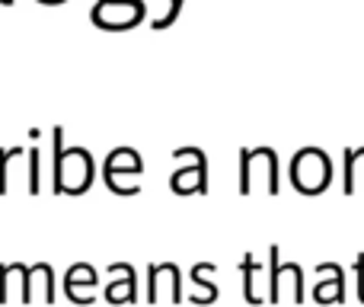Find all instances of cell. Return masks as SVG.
I'll use <instances>...</instances> for the list:
<instances>
[{"label": "cell", "mask_w": 364, "mask_h": 307, "mask_svg": "<svg viewBox=\"0 0 364 307\" xmlns=\"http://www.w3.org/2000/svg\"><path fill=\"white\" fill-rule=\"evenodd\" d=\"M141 16H144L141 0H100L93 6V19L100 26H106V29H128Z\"/></svg>", "instance_id": "2"}, {"label": "cell", "mask_w": 364, "mask_h": 307, "mask_svg": "<svg viewBox=\"0 0 364 307\" xmlns=\"http://www.w3.org/2000/svg\"><path fill=\"white\" fill-rule=\"evenodd\" d=\"M29 189L38 192V151L36 147L29 151Z\"/></svg>", "instance_id": "5"}, {"label": "cell", "mask_w": 364, "mask_h": 307, "mask_svg": "<svg viewBox=\"0 0 364 307\" xmlns=\"http://www.w3.org/2000/svg\"><path fill=\"white\" fill-rule=\"evenodd\" d=\"M55 147H58V167H55V189L58 192H83L93 176V160L87 147H61V128H55Z\"/></svg>", "instance_id": "1"}, {"label": "cell", "mask_w": 364, "mask_h": 307, "mask_svg": "<svg viewBox=\"0 0 364 307\" xmlns=\"http://www.w3.org/2000/svg\"><path fill=\"white\" fill-rule=\"evenodd\" d=\"M83 285H96V272L90 269V266H74V269L68 272V282H64V288H68V298L70 301H80L83 304V298H80V288Z\"/></svg>", "instance_id": "3"}, {"label": "cell", "mask_w": 364, "mask_h": 307, "mask_svg": "<svg viewBox=\"0 0 364 307\" xmlns=\"http://www.w3.org/2000/svg\"><path fill=\"white\" fill-rule=\"evenodd\" d=\"M45 4H58V0H45Z\"/></svg>", "instance_id": "8"}, {"label": "cell", "mask_w": 364, "mask_h": 307, "mask_svg": "<svg viewBox=\"0 0 364 307\" xmlns=\"http://www.w3.org/2000/svg\"><path fill=\"white\" fill-rule=\"evenodd\" d=\"M179 10H182V0H170V13H166L164 19H157V23H154V26H157V29H164V26H170L173 19H176V13H179Z\"/></svg>", "instance_id": "6"}, {"label": "cell", "mask_w": 364, "mask_h": 307, "mask_svg": "<svg viewBox=\"0 0 364 307\" xmlns=\"http://www.w3.org/2000/svg\"><path fill=\"white\" fill-rule=\"evenodd\" d=\"M109 301H134V272L125 279V282H112L106 288Z\"/></svg>", "instance_id": "4"}, {"label": "cell", "mask_w": 364, "mask_h": 307, "mask_svg": "<svg viewBox=\"0 0 364 307\" xmlns=\"http://www.w3.org/2000/svg\"><path fill=\"white\" fill-rule=\"evenodd\" d=\"M0 4H13V0H0Z\"/></svg>", "instance_id": "7"}]
</instances>
